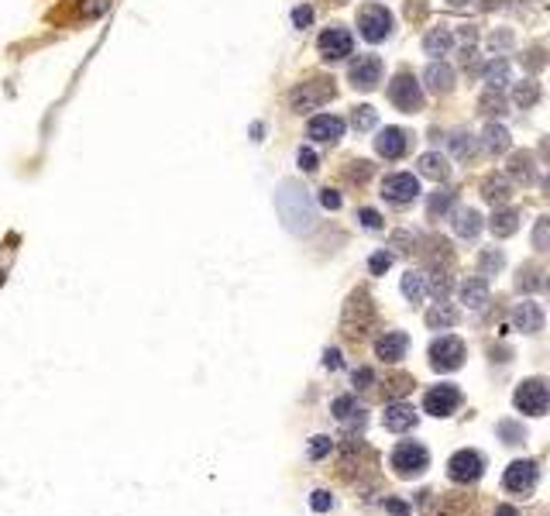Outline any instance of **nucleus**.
Instances as JSON below:
<instances>
[{
	"label": "nucleus",
	"instance_id": "1",
	"mask_svg": "<svg viewBox=\"0 0 550 516\" xmlns=\"http://www.w3.org/2000/svg\"><path fill=\"white\" fill-rule=\"evenodd\" d=\"M275 210H278L282 224H285L292 234L310 231V227H313V220H317V213H313V204H310L306 190H303L299 183H292V179L278 186V193H275Z\"/></svg>",
	"mask_w": 550,
	"mask_h": 516
},
{
	"label": "nucleus",
	"instance_id": "2",
	"mask_svg": "<svg viewBox=\"0 0 550 516\" xmlns=\"http://www.w3.org/2000/svg\"><path fill=\"white\" fill-rule=\"evenodd\" d=\"M389 465H392V472H396L399 479H420V475H427V468H430V451H427L423 444H416V441H402V444H396V451L389 454Z\"/></svg>",
	"mask_w": 550,
	"mask_h": 516
},
{
	"label": "nucleus",
	"instance_id": "3",
	"mask_svg": "<svg viewBox=\"0 0 550 516\" xmlns=\"http://www.w3.org/2000/svg\"><path fill=\"white\" fill-rule=\"evenodd\" d=\"M389 100L396 103L402 114H416V110L423 107V90H420L416 76H413V73H399V76L389 83Z\"/></svg>",
	"mask_w": 550,
	"mask_h": 516
},
{
	"label": "nucleus",
	"instance_id": "4",
	"mask_svg": "<svg viewBox=\"0 0 550 516\" xmlns=\"http://www.w3.org/2000/svg\"><path fill=\"white\" fill-rule=\"evenodd\" d=\"M481 475H485V458L478 451H458L447 461V479L454 486H474Z\"/></svg>",
	"mask_w": 550,
	"mask_h": 516
},
{
	"label": "nucleus",
	"instance_id": "5",
	"mask_svg": "<svg viewBox=\"0 0 550 516\" xmlns=\"http://www.w3.org/2000/svg\"><path fill=\"white\" fill-rule=\"evenodd\" d=\"M537 482H540V468H537V461H513L509 468H506V475H502V486H506V492H516V496H530L533 489H537Z\"/></svg>",
	"mask_w": 550,
	"mask_h": 516
},
{
	"label": "nucleus",
	"instance_id": "6",
	"mask_svg": "<svg viewBox=\"0 0 550 516\" xmlns=\"http://www.w3.org/2000/svg\"><path fill=\"white\" fill-rule=\"evenodd\" d=\"M513 400H516V410H523L526 416H544L550 403L547 382L544 379H526V382H520V389H516Z\"/></svg>",
	"mask_w": 550,
	"mask_h": 516
},
{
	"label": "nucleus",
	"instance_id": "7",
	"mask_svg": "<svg viewBox=\"0 0 550 516\" xmlns=\"http://www.w3.org/2000/svg\"><path fill=\"white\" fill-rule=\"evenodd\" d=\"M461 362H464V341L461 337L444 334L430 344V365L437 372H454V368H461Z\"/></svg>",
	"mask_w": 550,
	"mask_h": 516
},
{
	"label": "nucleus",
	"instance_id": "8",
	"mask_svg": "<svg viewBox=\"0 0 550 516\" xmlns=\"http://www.w3.org/2000/svg\"><path fill=\"white\" fill-rule=\"evenodd\" d=\"M358 31H362L365 42H382V38H389V35H392V14H389L385 7H378V3H368V7H362V14H358Z\"/></svg>",
	"mask_w": 550,
	"mask_h": 516
},
{
	"label": "nucleus",
	"instance_id": "9",
	"mask_svg": "<svg viewBox=\"0 0 550 516\" xmlns=\"http://www.w3.org/2000/svg\"><path fill=\"white\" fill-rule=\"evenodd\" d=\"M382 197L389 204H413L420 197V179L413 172H392L382 183Z\"/></svg>",
	"mask_w": 550,
	"mask_h": 516
},
{
	"label": "nucleus",
	"instance_id": "10",
	"mask_svg": "<svg viewBox=\"0 0 550 516\" xmlns=\"http://www.w3.org/2000/svg\"><path fill=\"white\" fill-rule=\"evenodd\" d=\"M334 97V83H323V80H313V83H303V87H296L292 94H289V103H292V110H313V107H320L323 100H330Z\"/></svg>",
	"mask_w": 550,
	"mask_h": 516
},
{
	"label": "nucleus",
	"instance_id": "11",
	"mask_svg": "<svg viewBox=\"0 0 550 516\" xmlns=\"http://www.w3.org/2000/svg\"><path fill=\"white\" fill-rule=\"evenodd\" d=\"M461 407V389L444 382V386H434L427 396H423V410L430 416H451Z\"/></svg>",
	"mask_w": 550,
	"mask_h": 516
},
{
	"label": "nucleus",
	"instance_id": "12",
	"mask_svg": "<svg viewBox=\"0 0 550 516\" xmlns=\"http://www.w3.org/2000/svg\"><path fill=\"white\" fill-rule=\"evenodd\" d=\"M320 52H323V59L327 62H337V59H348L351 55V48H355V38L344 31V28H327L323 35H320Z\"/></svg>",
	"mask_w": 550,
	"mask_h": 516
},
{
	"label": "nucleus",
	"instance_id": "13",
	"mask_svg": "<svg viewBox=\"0 0 550 516\" xmlns=\"http://www.w3.org/2000/svg\"><path fill=\"white\" fill-rule=\"evenodd\" d=\"M348 80H351L355 90H375L378 80H382V59L378 55H358V62L351 66Z\"/></svg>",
	"mask_w": 550,
	"mask_h": 516
},
{
	"label": "nucleus",
	"instance_id": "14",
	"mask_svg": "<svg viewBox=\"0 0 550 516\" xmlns=\"http://www.w3.org/2000/svg\"><path fill=\"white\" fill-rule=\"evenodd\" d=\"M382 427L392 434H406L416 427V407L413 403H389L382 413Z\"/></svg>",
	"mask_w": 550,
	"mask_h": 516
},
{
	"label": "nucleus",
	"instance_id": "15",
	"mask_svg": "<svg viewBox=\"0 0 550 516\" xmlns=\"http://www.w3.org/2000/svg\"><path fill=\"white\" fill-rule=\"evenodd\" d=\"M406 145H409V138H406L402 127H382L378 138H375V152H378L382 159H402V155H406Z\"/></svg>",
	"mask_w": 550,
	"mask_h": 516
},
{
	"label": "nucleus",
	"instance_id": "16",
	"mask_svg": "<svg viewBox=\"0 0 550 516\" xmlns=\"http://www.w3.org/2000/svg\"><path fill=\"white\" fill-rule=\"evenodd\" d=\"M513 327L523 330V334H540L544 330V310L533 300H523L520 307L513 310Z\"/></svg>",
	"mask_w": 550,
	"mask_h": 516
},
{
	"label": "nucleus",
	"instance_id": "17",
	"mask_svg": "<svg viewBox=\"0 0 550 516\" xmlns=\"http://www.w3.org/2000/svg\"><path fill=\"white\" fill-rule=\"evenodd\" d=\"M306 134H310L313 141H337V138L344 134V121H341L337 114H317V117L310 121Z\"/></svg>",
	"mask_w": 550,
	"mask_h": 516
},
{
	"label": "nucleus",
	"instance_id": "18",
	"mask_svg": "<svg viewBox=\"0 0 550 516\" xmlns=\"http://www.w3.org/2000/svg\"><path fill=\"white\" fill-rule=\"evenodd\" d=\"M406 348H409V337H406L402 330H389V334H382V337L375 341V355H378L382 362H402V358H406Z\"/></svg>",
	"mask_w": 550,
	"mask_h": 516
},
{
	"label": "nucleus",
	"instance_id": "19",
	"mask_svg": "<svg viewBox=\"0 0 550 516\" xmlns=\"http://www.w3.org/2000/svg\"><path fill=\"white\" fill-rule=\"evenodd\" d=\"M461 303L468 310H485V303H488V283H485L481 276L464 279V283H461Z\"/></svg>",
	"mask_w": 550,
	"mask_h": 516
},
{
	"label": "nucleus",
	"instance_id": "20",
	"mask_svg": "<svg viewBox=\"0 0 550 516\" xmlns=\"http://www.w3.org/2000/svg\"><path fill=\"white\" fill-rule=\"evenodd\" d=\"M478 231H481V213H478L474 206H461V210H454V234H458V238L474 241Z\"/></svg>",
	"mask_w": 550,
	"mask_h": 516
},
{
	"label": "nucleus",
	"instance_id": "21",
	"mask_svg": "<svg viewBox=\"0 0 550 516\" xmlns=\"http://www.w3.org/2000/svg\"><path fill=\"white\" fill-rule=\"evenodd\" d=\"M423 80H427V87H430L434 94H447V90L454 87V69H451L447 62H430L427 73H423Z\"/></svg>",
	"mask_w": 550,
	"mask_h": 516
},
{
	"label": "nucleus",
	"instance_id": "22",
	"mask_svg": "<svg viewBox=\"0 0 550 516\" xmlns=\"http://www.w3.org/2000/svg\"><path fill=\"white\" fill-rule=\"evenodd\" d=\"M451 45H454V35H451L447 28H434V31H427V38H423V52L434 55V59L447 55Z\"/></svg>",
	"mask_w": 550,
	"mask_h": 516
},
{
	"label": "nucleus",
	"instance_id": "23",
	"mask_svg": "<svg viewBox=\"0 0 550 516\" xmlns=\"http://www.w3.org/2000/svg\"><path fill=\"white\" fill-rule=\"evenodd\" d=\"M509 80H513V66H509V59H492L488 66H485V83H488V90H502V87H509Z\"/></svg>",
	"mask_w": 550,
	"mask_h": 516
},
{
	"label": "nucleus",
	"instance_id": "24",
	"mask_svg": "<svg viewBox=\"0 0 550 516\" xmlns=\"http://www.w3.org/2000/svg\"><path fill=\"white\" fill-rule=\"evenodd\" d=\"M330 413H334L337 420H351L355 427H365V410L358 407L355 396H337V400L330 403Z\"/></svg>",
	"mask_w": 550,
	"mask_h": 516
},
{
	"label": "nucleus",
	"instance_id": "25",
	"mask_svg": "<svg viewBox=\"0 0 550 516\" xmlns=\"http://www.w3.org/2000/svg\"><path fill=\"white\" fill-rule=\"evenodd\" d=\"M488 227H492L495 238H509V234H516V227H520V213H516V210H495L492 220H488Z\"/></svg>",
	"mask_w": 550,
	"mask_h": 516
},
{
	"label": "nucleus",
	"instance_id": "26",
	"mask_svg": "<svg viewBox=\"0 0 550 516\" xmlns=\"http://www.w3.org/2000/svg\"><path fill=\"white\" fill-rule=\"evenodd\" d=\"M458 323V310L451 307V303H437L434 310H427V327L430 330H444V327H454Z\"/></svg>",
	"mask_w": 550,
	"mask_h": 516
},
{
	"label": "nucleus",
	"instance_id": "27",
	"mask_svg": "<svg viewBox=\"0 0 550 516\" xmlns=\"http://www.w3.org/2000/svg\"><path fill=\"white\" fill-rule=\"evenodd\" d=\"M420 172L441 183V179H447L451 166H447V159H444V155H437V152H427V155H420Z\"/></svg>",
	"mask_w": 550,
	"mask_h": 516
},
{
	"label": "nucleus",
	"instance_id": "28",
	"mask_svg": "<svg viewBox=\"0 0 550 516\" xmlns=\"http://www.w3.org/2000/svg\"><path fill=\"white\" fill-rule=\"evenodd\" d=\"M402 296H406L409 303H420V300L427 296V276L409 269V272L402 276Z\"/></svg>",
	"mask_w": 550,
	"mask_h": 516
},
{
	"label": "nucleus",
	"instance_id": "29",
	"mask_svg": "<svg viewBox=\"0 0 550 516\" xmlns=\"http://www.w3.org/2000/svg\"><path fill=\"white\" fill-rule=\"evenodd\" d=\"M481 138H485V148H488L492 155H502V152L509 148V131H506L502 124H488Z\"/></svg>",
	"mask_w": 550,
	"mask_h": 516
},
{
	"label": "nucleus",
	"instance_id": "30",
	"mask_svg": "<svg viewBox=\"0 0 550 516\" xmlns=\"http://www.w3.org/2000/svg\"><path fill=\"white\" fill-rule=\"evenodd\" d=\"M454 204V193L451 190H437V193H430V200H427V217L430 220H437V217H444L447 210Z\"/></svg>",
	"mask_w": 550,
	"mask_h": 516
},
{
	"label": "nucleus",
	"instance_id": "31",
	"mask_svg": "<svg viewBox=\"0 0 550 516\" xmlns=\"http://www.w3.org/2000/svg\"><path fill=\"white\" fill-rule=\"evenodd\" d=\"M509 176L530 183V179H533V159H530L526 152H516V155L509 159Z\"/></svg>",
	"mask_w": 550,
	"mask_h": 516
},
{
	"label": "nucleus",
	"instance_id": "32",
	"mask_svg": "<svg viewBox=\"0 0 550 516\" xmlns=\"http://www.w3.org/2000/svg\"><path fill=\"white\" fill-rule=\"evenodd\" d=\"M481 190H485V200H488V204H506V200H509V183H506L502 176H488Z\"/></svg>",
	"mask_w": 550,
	"mask_h": 516
},
{
	"label": "nucleus",
	"instance_id": "33",
	"mask_svg": "<svg viewBox=\"0 0 550 516\" xmlns=\"http://www.w3.org/2000/svg\"><path fill=\"white\" fill-rule=\"evenodd\" d=\"M451 152H454V159H471L474 155V134L471 131H454L451 134Z\"/></svg>",
	"mask_w": 550,
	"mask_h": 516
},
{
	"label": "nucleus",
	"instance_id": "34",
	"mask_svg": "<svg viewBox=\"0 0 550 516\" xmlns=\"http://www.w3.org/2000/svg\"><path fill=\"white\" fill-rule=\"evenodd\" d=\"M513 100L520 103V107H533V103L540 100V87H537L533 80H523V83H516V90H513Z\"/></svg>",
	"mask_w": 550,
	"mask_h": 516
},
{
	"label": "nucleus",
	"instance_id": "35",
	"mask_svg": "<svg viewBox=\"0 0 550 516\" xmlns=\"http://www.w3.org/2000/svg\"><path fill=\"white\" fill-rule=\"evenodd\" d=\"M375 121H378V114H375V107H368V103H362V107H355V110H351V124H355V131H371V127H375Z\"/></svg>",
	"mask_w": 550,
	"mask_h": 516
},
{
	"label": "nucleus",
	"instance_id": "36",
	"mask_svg": "<svg viewBox=\"0 0 550 516\" xmlns=\"http://www.w3.org/2000/svg\"><path fill=\"white\" fill-rule=\"evenodd\" d=\"M330 451H334V441H330L327 434H317V437H310V447H306L310 461H320V458H327Z\"/></svg>",
	"mask_w": 550,
	"mask_h": 516
},
{
	"label": "nucleus",
	"instance_id": "37",
	"mask_svg": "<svg viewBox=\"0 0 550 516\" xmlns=\"http://www.w3.org/2000/svg\"><path fill=\"white\" fill-rule=\"evenodd\" d=\"M502 251H495V248H485L481 251V258H478V269H481V276H492V272H499L502 269Z\"/></svg>",
	"mask_w": 550,
	"mask_h": 516
},
{
	"label": "nucleus",
	"instance_id": "38",
	"mask_svg": "<svg viewBox=\"0 0 550 516\" xmlns=\"http://www.w3.org/2000/svg\"><path fill=\"white\" fill-rule=\"evenodd\" d=\"M481 110L492 114V117H502V114H506V100L499 97V90H488V94L481 97Z\"/></svg>",
	"mask_w": 550,
	"mask_h": 516
},
{
	"label": "nucleus",
	"instance_id": "39",
	"mask_svg": "<svg viewBox=\"0 0 550 516\" xmlns=\"http://www.w3.org/2000/svg\"><path fill=\"white\" fill-rule=\"evenodd\" d=\"M495 430H499V437H506V444H523V437H526L523 427H516V423H509V420H502Z\"/></svg>",
	"mask_w": 550,
	"mask_h": 516
},
{
	"label": "nucleus",
	"instance_id": "40",
	"mask_svg": "<svg viewBox=\"0 0 550 516\" xmlns=\"http://www.w3.org/2000/svg\"><path fill=\"white\" fill-rule=\"evenodd\" d=\"M389 265H392V255H389V251H375V255L368 258V272H371V276L389 272Z\"/></svg>",
	"mask_w": 550,
	"mask_h": 516
},
{
	"label": "nucleus",
	"instance_id": "41",
	"mask_svg": "<svg viewBox=\"0 0 550 516\" xmlns=\"http://www.w3.org/2000/svg\"><path fill=\"white\" fill-rule=\"evenodd\" d=\"M547 231H550V220L540 217V220H537V231H533V248H537V251H547Z\"/></svg>",
	"mask_w": 550,
	"mask_h": 516
},
{
	"label": "nucleus",
	"instance_id": "42",
	"mask_svg": "<svg viewBox=\"0 0 550 516\" xmlns=\"http://www.w3.org/2000/svg\"><path fill=\"white\" fill-rule=\"evenodd\" d=\"M296 162H299L303 172H317V152H313V148H299Z\"/></svg>",
	"mask_w": 550,
	"mask_h": 516
},
{
	"label": "nucleus",
	"instance_id": "43",
	"mask_svg": "<svg viewBox=\"0 0 550 516\" xmlns=\"http://www.w3.org/2000/svg\"><path fill=\"white\" fill-rule=\"evenodd\" d=\"M310 506H313L317 513H327V510L334 506V499H330V492H323V489H317V492L310 496Z\"/></svg>",
	"mask_w": 550,
	"mask_h": 516
},
{
	"label": "nucleus",
	"instance_id": "44",
	"mask_svg": "<svg viewBox=\"0 0 550 516\" xmlns=\"http://www.w3.org/2000/svg\"><path fill=\"white\" fill-rule=\"evenodd\" d=\"M537 276H540L537 269H523V272H520V279H516V286H520V290H537V286H540V279H537Z\"/></svg>",
	"mask_w": 550,
	"mask_h": 516
},
{
	"label": "nucleus",
	"instance_id": "45",
	"mask_svg": "<svg viewBox=\"0 0 550 516\" xmlns=\"http://www.w3.org/2000/svg\"><path fill=\"white\" fill-rule=\"evenodd\" d=\"M358 217H362V224H365L368 231H382V217H378V210L365 206V210H358Z\"/></svg>",
	"mask_w": 550,
	"mask_h": 516
},
{
	"label": "nucleus",
	"instance_id": "46",
	"mask_svg": "<svg viewBox=\"0 0 550 516\" xmlns=\"http://www.w3.org/2000/svg\"><path fill=\"white\" fill-rule=\"evenodd\" d=\"M292 24H296V28L313 24V7H306V3H303V7H296V10H292Z\"/></svg>",
	"mask_w": 550,
	"mask_h": 516
},
{
	"label": "nucleus",
	"instance_id": "47",
	"mask_svg": "<svg viewBox=\"0 0 550 516\" xmlns=\"http://www.w3.org/2000/svg\"><path fill=\"white\" fill-rule=\"evenodd\" d=\"M320 206H327V210H341V193L337 190H320Z\"/></svg>",
	"mask_w": 550,
	"mask_h": 516
},
{
	"label": "nucleus",
	"instance_id": "48",
	"mask_svg": "<svg viewBox=\"0 0 550 516\" xmlns=\"http://www.w3.org/2000/svg\"><path fill=\"white\" fill-rule=\"evenodd\" d=\"M107 7H110V0H87L83 3V17H100Z\"/></svg>",
	"mask_w": 550,
	"mask_h": 516
},
{
	"label": "nucleus",
	"instance_id": "49",
	"mask_svg": "<svg viewBox=\"0 0 550 516\" xmlns=\"http://www.w3.org/2000/svg\"><path fill=\"white\" fill-rule=\"evenodd\" d=\"M355 386L358 389H371L375 386V372L371 368H355Z\"/></svg>",
	"mask_w": 550,
	"mask_h": 516
},
{
	"label": "nucleus",
	"instance_id": "50",
	"mask_svg": "<svg viewBox=\"0 0 550 516\" xmlns=\"http://www.w3.org/2000/svg\"><path fill=\"white\" fill-rule=\"evenodd\" d=\"M385 510L392 516H409V506H406L402 499H385Z\"/></svg>",
	"mask_w": 550,
	"mask_h": 516
},
{
	"label": "nucleus",
	"instance_id": "51",
	"mask_svg": "<svg viewBox=\"0 0 550 516\" xmlns=\"http://www.w3.org/2000/svg\"><path fill=\"white\" fill-rule=\"evenodd\" d=\"M323 365H327V368H341V351H337V348H330V351L323 355Z\"/></svg>",
	"mask_w": 550,
	"mask_h": 516
},
{
	"label": "nucleus",
	"instance_id": "52",
	"mask_svg": "<svg viewBox=\"0 0 550 516\" xmlns=\"http://www.w3.org/2000/svg\"><path fill=\"white\" fill-rule=\"evenodd\" d=\"M495 516H516V510H513V506H499V510H495Z\"/></svg>",
	"mask_w": 550,
	"mask_h": 516
},
{
	"label": "nucleus",
	"instance_id": "53",
	"mask_svg": "<svg viewBox=\"0 0 550 516\" xmlns=\"http://www.w3.org/2000/svg\"><path fill=\"white\" fill-rule=\"evenodd\" d=\"M447 3H451V7H461V3H468V0H447Z\"/></svg>",
	"mask_w": 550,
	"mask_h": 516
}]
</instances>
